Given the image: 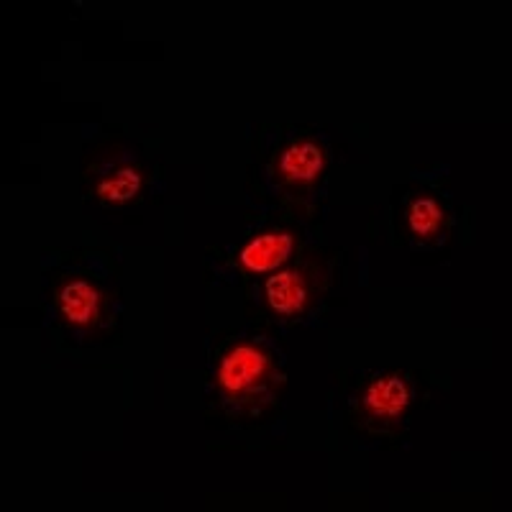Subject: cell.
<instances>
[{
	"label": "cell",
	"instance_id": "1",
	"mask_svg": "<svg viewBox=\"0 0 512 512\" xmlns=\"http://www.w3.org/2000/svg\"><path fill=\"white\" fill-rule=\"evenodd\" d=\"M272 379V354L254 344L231 346L218 367V390L231 402H254L269 390Z\"/></svg>",
	"mask_w": 512,
	"mask_h": 512
},
{
	"label": "cell",
	"instance_id": "2",
	"mask_svg": "<svg viewBox=\"0 0 512 512\" xmlns=\"http://www.w3.org/2000/svg\"><path fill=\"white\" fill-rule=\"evenodd\" d=\"M413 402V387L405 374H379L361 390L359 395V420L361 425L374 431L395 428Z\"/></svg>",
	"mask_w": 512,
	"mask_h": 512
},
{
	"label": "cell",
	"instance_id": "3",
	"mask_svg": "<svg viewBox=\"0 0 512 512\" xmlns=\"http://www.w3.org/2000/svg\"><path fill=\"white\" fill-rule=\"evenodd\" d=\"M326 172V149L315 139H297L287 144L274 162V180L290 190H310Z\"/></svg>",
	"mask_w": 512,
	"mask_h": 512
},
{
	"label": "cell",
	"instance_id": "4",
	"mask_svg": "<svg viewBox=\"0 0 512 512\" xmlns=\"http://www.w3.org/2000/svg\"><path fill=\"white\" fill-rule=\"evenodd\" d=\"M59 315L75 331H90L103 320L105 297L98 285L88 280H72L59 290Z\"/></svg>",
	"mask_w": 512,
	"mask_h": 512
},
{
	"label": "cell",
	"instance_id": "5",
	"mask_svg": "<svg viewBox=\"0 0 512 512\" xmlns=\"http://www.w3.org/2000/svg\"><path fill=\"white\" fill-rule=\"evenodd\" d=\"M264 292H267L269 308L277 315H285V318H300L313 303V287L300 269L280 272L277 277H272Z\"/></svg>",
	"mask_w": 512,
	"mask_h": 512
},
{
	"label": "cell",
	"instance_id": "6",
	"mask_svg": "<svg viewBox=\"0 0 512 512\" xmlns=\"http://www.w3.org/2000/svg\"><path fill=\"white\" fill-rule=\"evenodd\" d=\"M292 246H295V236L290 231H267L259 233L254 241L241 249V264H244L249 272H272L280 264L287 262V256L292 254Z\"/></svg>",
	"mask_w": 512,
	"mask_h": 512
},
{
	"label": "cell",
	"instance_id": "7",
	"mask_svg": "<svg viewBox=\"0 0 512 512\" xmlns=\"http://www.w3.org/2000/svg\"><path fill=\"white\" fill-rule=\"evenodd\" d=\"M448 216L438 200L433 198H415L408 208V228L415 239L423 244L438 241L446 233Z\"/></svg>",
	"mask_w": 512,
	"mask_h": 512
},
{
	"label": "cell",
	"instance_id": "8",
	"mask_svg": "<svg viewBox=\"0 0 512 512\" xmlns=\"http://www.w3.org/2000/svg\"><path fill=\"white\" fill-rule=\"evenodd\" d=\"M141 187H144V175L139 169L118 167L98 182V198L105 205H126L139 195Z\"/></svg>",
	"mask_w": 512,
	"mask_h": 512
}]
</instances>
